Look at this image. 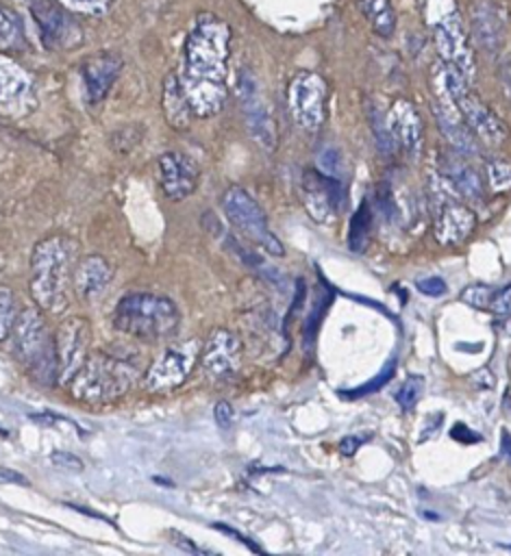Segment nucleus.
<instances>
[{
	"instance_id": "f257e3e1",
	"label": "nucleus",
	"mask_w": 511,
	"mask_h": 556,
	"mask_svg": "<svg viewBox=\"0 0 511 556\" xmlns=\"http://www.w3.org/2000/svg\"><path fill=\"white\" fill-rule=\"evenodd\" d=\"M230 26L215 13H198L183 46L178 80L196 117L222 111L228 96Z\"/></svg>"
},
{
	"instance_id": "f03ea898",
	"label": "nucleus",
	"mask_w": 511,
	"mask_h": 556,
	"mask_svg": "<svg viewBox=\"0 0 511 556\" xmlns=\"http://www.w3.org/2000/svg\"><path fill=\"white\" fill-rule=\"evenodd\" d=\"M74 241L63 235L41 239L30 254V295L41 311L59 313L67 304L72 287Z\"/></svg>"
},
{
	"instance_id": "7ed1b4c3",
	"label": "nucleus",
	"mask_w": 511,
	"mask_h": 556,
	"mask_svg": "<svg viewBox=\"0 0 511 556\" xmlns=\"http://www.w3.org/2000/svg\"><path fill=\"white\" fill-rule=\"evenodd\" d=\"M113 324L120 332L141 341L172 339L180 324L178 306L159 293H128L113 313Z\"/></svg>"
},
{
	"instance_id": "20e7f679",
	"label": "nucleus",
	"mask_w": 511,
	"mask_h": 556,
	"mask_svg": "<svg viewBox=\"0 0 511 556\" xmlns=\"http://www.w3.org/2000/svg\"><path fill=\"white\" fill-rule=\"evenodd\" d=\"M9 337H13V350L17 358L37 382L52 384L59 380L54 334H50L48 324L37 308H24L17 315Z\"/></svg>"
},
{
	"instance_id": "39448f33",
	"label": "nucleus",
	"mask_w": 511,
	"mask_h": 556,
	"mask_svg": "<svg viewBox=\"0 0 511 556\" xmlns=\"http://www.w3.org/2000/svg\"><path fill=\"white\" fill-rule=\"evenodd\" d=\"M137 380V367L124 358L89 354L70 380V391L80 402H111L122 397Z\"/></svg>"
},
{
	"instance_id": "423d86ee",
	"label": "nucleus",
	"mask_w": 511,
	"mask_h": 556,
	"mask_svg": "<svg viewBox=\"0 0 511 556\" xmlns=\"http://www.w3.org/2000/svg\"><path fill=\"white\" fill-rule=\"evenodd\" d=\"M431 80L439 83L450 93L461 117L465 119V124L478 139H483L491 146H500L507 139L509 130L502 124V119L478 98L476 91H472L470 80L459 70L439 61L433 65Z\"/></svg>"
},
{
	"instance_id": "0eeeda50",
	"label": "nucleus",
	"mask_w": 511,
	"mask_h": 556,
	"mask_svg": "<svg viewBox=\"0 0 511 556\" xmlns=\"http://www.w3.org/2000/svg\"><path fill=\"white\" fill-rule=\"evenodd\" d=\"M424 4L439 59L472 80L476 74V63L457 4L452 0H426Z\"/></svg>"
},
{
	"instance_id": "6e6552de",
	"label": "nucleus",
	"mask_w": 511,
	"mask_h": 556,
	"mask_svg": "<svg viewBox=\"0 0 511 556\" xmlns=\"http://www.w3.org/2000/svg\"><path fill=\"white\" fill-rule=\"evenodd\" d=\"M222 211L226 219L250 241L259 243L272 256H283L285 248L278 237L270 230L263 208L254 202V198L241 187H228L222 193Z\"/></svg>"
},
{
	"instance_id": "1a4fd4ad",
	"label": "nucleus",
	"mask_w": 511,
	"mask_h": 556,
	"mask_svg": "<svg viewBox=\"0 0 511 556\" xmlns=\"http://www.w3.org/2000/svg\"><path fill=\"white\" fill-rule=\"evenodd\" d=\"M326 80L317 72H298L287 87V104L294 122L313 132L326 117Z\"/></svg>"
},
{
	"instance_id": "9d476101",
	"label": "nucleus",
	"mask_w": 511,
	"mask_h": 556,
	"mask_svg": "<svg viewBox=\"0 0 511 556\" xmlns=\"http://www.w3.org/2000/svg\"><path fill=\"white\" fill-rule=\"evenodd\" d=\"M28 9L39 28V37L50 50H70L80 46L83 30L72 11L59 0H28Z\"/></svg>"
},
{
	"instance_id": "9b49d317",
	"label": "nucleus",
	"mask_w": 511,
	"mask_h": 556,
	"mask_svg": "<svg viewBox=\"0 0 511 556\" xmlns=\"http://www.w3.org/2000/svg\"><path fill=\"white\" fill-rule=\"evenodd\" d=\"M237 98L246 117V126L252 139L265 150H274L276 146V128L270 113V106L261 93L259 80L250 70H241L237 78Z\"/></svg>"
},
{
	"instance_id": "f8f14e48",
	"label": "nucleus",
	"mask_w": 511,
	"mask_h": 556,
	"mask_svg": "<svg viewBox=\"0 0 511 556\" xmlns=\"http://www.w3.org/2000/svg\"><path fill=\"white\" fill-rule=\"evenodd\" d=\"M200 354V343L196 339L180 341L176 345L165 348L159 358L150 365L144 382L150 391H161L180 384L196 365Z\"/></svg>"
},
{
	"instance_id": "ddd939ff",
	"label": "nucleus",
	"mask_w": 511,
	"mask_h": 556,
	"mask_svg": "<svg viewBox=\"0 0 511 556\" xmlns=\"http://www.w3.org/2000/svg\"><path fill=\"white\" fill-rule=\"evenodd\" d=\"M91 326L85 317H67L54 337L57 361H59V382L70 384L74 374L80 369L85 358L89 356Z\"/></svg>"
},
{
	"instance_id": "4468645a",
	"label": "nucleus",
	"mask_w": 511,
	"mask_h": 556,
	"mask_svg": "<svg viewBox=\"0 0 511 556\" xmlns=\"http://www.w3.org/2000/svg\"><path fill=\"white\" fill-rule=\"evenodd\" d=\"M302 202L317 224L335 222L344 202L339 178H333L324 172L307 169L302 174Z\"/></svg>"
},
{
	"instance_id": "2eb2a0df",
	"label": "nucleus",
	"mask_w": 511,
	"mask_h": 556,
	"mask_svg": "<svg viewBox=\"0 0 511 556\" xmlns=\"http://www.w3.org/2000/svg\"><path fill=\"white\" fill-rule=\"evenodd\" d=\"M241 343L235 332L217 328L200 350V365L204 374L213 380L230 378L239 369Z\"/></svg>"
},
{
	"instance_id": "dca6fc26",
	"label": "nucleus",
	"mask_w": 511,
	"mask_h": 556,
	"mask_svg": "<svg viewBox=\"0 0 511 556\" xmlns=\"http://www.w3.org/2000/svg\"><path fill=\"white\" fill-rule=\"evenodd\" d=\"M433 83V93H435V100H433V115L441 128V132L450 139V143L465 152V154H472V152H478V146H476V139H474V132L470 130V126L465 124V119L461 117L454 100L450 98V93L435 80Z\"/></svg>"
},
{
	"instance_id": "f3484780",
	"label": "nucleus",
	"mask_w": 511,
	"mask_h": 556,
	"mask_svg": "<svg viewBox=\"0 0 511 556\" xmlns=\"http://www.w3.org/2000/svg\"><path fill=\"white\" fill-rule=\"evenodd\" d=\"M159 180L170 200H185L198 182V167L180 152L159 156Z\"/></svg>"
},
{
	"instance_id": "a211bd4d",
	"label": "nucleus",
	"mask_w": 511,
	"mask_h": 556,
	"mask_svg": "<svg viewBox=\"0 0 511 556\" xmlns=\"http://www.w3.org/2000/svg\"><path fill=\"white\" fill-rule=\"evenodd\" d=\"M122 56L113 54V52H100L94 54L91 59H87L80 67V76H83V85H85V96L91 104L100 102L113 87V83L117 80L120 72H122Z\"/></svg>"
},
{
	"instance_id": "6ab92c4d",
	"label": "nucleus",
	"mask_w": 511,
	"mask_h": 556,
	"mask_svg": "<svg viewBox=\"0 0 511 556\" xmlns=\"http://www.w3.org/2000/svg\"><path fill=\"white\" fill-rule=\"evenodd\" d=\"M389 135L396 143H400L409 154H417L422 148L424 126L417 109L409 100H396L385 119Z\"/></svg>"
},
{
	"instance_id": "aec40b11",
	"label": "nucleus",
	"mask_w": 511,
	"mask_h": 556,
	"mask_svg": "<svg viewBox=\"0 0 511 556\" xmlns=\"http://www.w3.org/2000/svg\"><path fill=\"white\" fill-rule=\"evenodd\" d=\"M472 37L481 50L496 54L502 48L504 22L500 9L489 0H478L472 9Z\"/></svg>"
},
{
	"instance_id": "412c9836",
	"label": "nucleus",
	"mask_w": 511,
	"mask_h": 556,
	"mask_svg": "<svg viewBox=\"0 0 511 556\" xmlns=\"http://www.w3.org/2000/svg\"><path fill=\"white\" fill-rule=\"evenodd\" d=\"M111 276H113V269L109 261L100 254H89L74 265L72 287L78 298L94 300L107 289V285L111 282Z\"/></svg>"
},
{
	"instance_id": "4be33fe9",
	"label": "nucleus",
	"mask_w": 511,
	"mask_h": 556,
	"mask_svg": "<svg viewBox=\"0 0 511 556\" xmlns=\"http://www.w3.org/2000/svg\"><path fill=\"white\" fill-rule=\"evenodd\" d=\"M474 224H476L474 213L468 206L448 202L437 211L433 232L441 245H452V243L463 241L472 232Z\"/></svg>"
},
{
	"instance_id": "5701e85b",
	"label": "nucleus",
	"mask_w": 511,
	"mask_h": 556,
	"mask_svg": "<svg viewBox=\"0 0 511 556\" xmlns=\"http://www.w3.org/2000/svg\"><path fill=\"white\" fill-rule=\"evenodd\" d=\"M30 76L0 52V111L17 109L30 96Z\"/></svg>"
},
{
	"instance_id": "b1692460",
	"label": "nucleus",
	"mask_w": 511,
	"mask_h": 556,
	"mask_svg": "<svg viewBox=\"0 0 511 556\" xmlns=\"http://www.w3.org/2000/svg\"><path fill=\"white\" fill-rule=\"evenodd\" d=\"M161 104H163V113H165V119L172 128H187L191 124V117H194V111L189 106V100L183 91V85L178 80V74L176 72H170L163 80V93H161Z\"/></svg>"
},
{
	"instance_id": "393cba45",
	"label": "nucleus",
	"mask_w": 511,
	"mask_h": 556,
	"mask_svg": "<svg viewBox=\"0 0 511 556\" xmlns=\"http://www.w3.org/2000/svg\"><path fill=\"white\" fill-rule=\"evenodd\" d=\"M439 172L441 176L450 182L452 189H457L465 198H478L483 193L481 178L476 169L461 156L454 154H444L439 161Z\"/></svg>"
},
{
	"instance_id": "a878e982",
	"label": "nucleus",
	"mask_w": 511,
	"mask_h": 556,
	"mask_svg": "<svg viewBox=\"0 0 511 556\" xmlns=\"http://www.w3.org/2000/svg\"><path fill=\"white\" fill-rule=\"evenodd\" d=\"M357 7L363 20L378 37L389 39L394 35L398 17L391 0H357Z\"/></svg>"
},
{
	"instance_id": "bb28decb",
	"label": "nucleus",
	"mask_w": 511,
	"mask_h": 556,
	"mask_svg": "<svg viewBox=\"0 0 511 556\" xmlns=\"http://www.w3.org/2000/svg\"><path fill=\"white\" fill-rule=\"evenodd\" d=\"M26 46L22 17L0 2V52H17Z\"/></svg>"
},
{
	"instance_id": "cd10ccee",
	"label": "nucleus",
	"mask_w": 511,
	"mask_h": 556,
	"mask_svg": "<svg viewBox=\"0 0 511 556\" xmlns=\"http://www.w3.org/2000/svg\"><path fill=\"white\" fill-rule=\"evenodd\" d=\"M370 224H372V215H370V206L363 202L352 219H350V228H348V248L352 252H363L370 239Z\"/></svg>"
},
{
	"instance_id": "c85d7f7f",
	"label": "nucleus",
	"mask_w": 511,
	"mask_h": 556,
	"mask_svg": "<svg viewBox=\"0 0 511 556\" xmlns=\"http://www.w3.org/2000/svg\"><path fill=\"white\" fill-rule=\"evenodd\" d=\"M487 182L489 189L496 193L511 189V161L494 159L487 163Z\"/></svg>"
},
{
	"instance_id": "c756f323",
	"label": "nucleus",
	"mask_w": 511,
	"mask_h": 556,
	"mask_svg": "<svg viewBox=\"0 0 511 556\" xmlns=\"http://www.w3.org/2000/svg\"><path fill=\"white\" fill-rule=\"evenodd\" d=\"M15 319H17V311H15L13 291L9 287H0V341H4L11 334Z\"/></svg>"
},
{
	"instance_id": "7c9ffc66",
	"label": "nucleus",
	"mask_w": 511,
	"mask_h": 556,
	"mask_svg": "<svg viewBox=\"0 0 511 556\" xmlns=\"http://www.w3.org/2000/svg\"><path fill=\"white\" fill-rule=\"evenodd\" d=\"M420 391H422V378L420 376H409L402 387L398 389L396 393V402L402 410H411L420 397Z\"/></svg>"
},
{
	"instance_id": "2f4dec72",
	"label": "nucleus",
	"mask_w": 511,
	"mask_h": 556,
	"mask_svg": "<svg viewBox=\"0 0 511 556\" xmlns=\"http://www.w3.org/2000/svg\"><path fill=\"white\" fill-rule=\"evenodd\" d=\"M59 2H63L72 13H83L91 17L104 15L113 4V0H59Z\"/></svg>"
},
{
	"instance_id": "473e14b6",
	"label": "nucleus",
	"mask_w": 511,
	"mask_h": 556,
	"mask_svg": "<svg viewBox=\"0 0 511 556\" xmlns=\"http://www.w3.org/2000/svg\"><path fill=\"white\" fill-rule=\"evenodd\" d=\"M461 300L474 308H485L491 300V291L485 285H470L461 291Z\"/></svg>"
},
{
	"instance_id": "72a5a7b5",
	"label": "nucleus",
	"mask_w": 511,
	"mask_h": 556,
	"mask_svg": "<svg viewBox=\"0 0 511 556\" xmlns=\"http://www.w3.org/2000/svg\"><path fill=\"white\" fill-rule=\"evenodd\" d=\"M487 306L498 317H511V285H507L498 293H491V300Z\"/></svg>"
},
{
	"instance_id": "f704fd0d",
	"label": "nucleus",
	"mask_w": 511,
	"mask_h": 556,
	"mask_svg": "<svg viewBox=\"0 0 511 556\" xmlns=\"http://www.w3.org/2000/svg\"><path fill=\"white\" fill-rule=\"evenodd\" d=\"M415 287H417V291L420 293H424V295H428V298H439V295H444L446 293V282L439 278V276H428V278H422V280H417L415 282Z\"/></svg>"
},
{
	"instance_id": "c9c22d12",
	"label": "nucleus",
	"mask_w": 511,
	"mask_h": 556,
	"mask_svg": "<svg viewBox=\"0 0 511 556\" xmlns=\"http://www.w3.org/2000/svg\"><path fill=\"white\" fill-rule=\"evenodd\" d=\"M50 460L57 465V467H61V469H70V471H83V460L76 456V454H72V452H63V450H57V452H52L50 454Z\"/></svg>"
},
{
	"instance_id": "e433bc0d",
	"label": "nucleus",
	"mask_w": 511,
	"mask_h": 556,
	"mask_svg": "<svg viewBox=\"0 0 511 556\" xmlns=\"http://www.w3.org/2000/svg\"><path fill=\"white\" fill-rule=\"evenodd\" d=\"M213 417H215V424L220 426V428H228L230 424H233V417H235V410H233V406L228 404V402H217L215 404V408H213Z\"/></svg>"
},
{
	"instance_id": "4c0bfd02",
	"label": "nucleus",
	"mask_w": 511,
	"mask_h": 556,
	"mask_svg": "<svg viewBox=\"0 0 511 556\" xmlns=\"http://www.w3.org/2000/svg\"><path fill=\"white\" fill-rule=\"evenodd\" d=\"M391 374H394V363H389L387 371H383L381 376H376V378H374L370 384H365V387H361V389H357V391H350V393H348V397H354V395H363V393H370V391L378 389V387L383 384V380H387Z\"/></svg>"
},
{
	"instance_id": "58836bf2",
	"label": "nucleus",
	"mask_w": 511,
	"mask_h": 556,
	"mask_svg": "<svg viewBox=\"0 0 511 556\" xmlns=\"http://www.w3.org/2000/svg\"><path fill=\"white\" fill-rule=\"evenodd\" d=\"M367 439H370V437H354V434H350V437L341 439V443H339V450H341V454L350 456V454H354V452L359 450V445H363Z\"/></svg>"
},
{
	"instance_id": "ea45409f",
	"label": "nucleus",
	"mask_w": 511,
	"mask_h": 556,
	"mask_svg": "<svg viewBox=\"0 0 511 556\" xmlns=\"http://www.w3.org/2000/svg\"><path fill=\"white\" fill-rule=\"evenodd\" d=\"M502 80H504V89H507V93L511 98V56L502 65Z\"/></svg>"
},
{
	"instance_id": "a19ab883",
	"label": "nucleus",
	"mask_w": 511,
	"mask_h": 556,
	"mask_svg": "<svg viewBox=\"0 0 511 556\" xmlns=\"http://www.w3.org/2000/svg\"><path fill=\"white\" fill-rule=\"evenodd\" d=\"M0 476H4V478H9V480H15V482H24V484H26V478H24V476L13 473V471H11V469H7V467H2V469H0Z\"/></svg>"
},
{
	"instance_id": "79ce46f5",
	"label": "nucleus",
	"mask_w": 511,
	"mask_h": 556,
	"mask_svg": "<svg viewBox=\"0 0 511 556\" xmlns=\"http://www.w3.org/2000/svg\"><path fill=\"white\" fill-rule=\"evenodd\" d=\"M26 2H28V0H26Z\"/></svg>"
}]
</instances>
